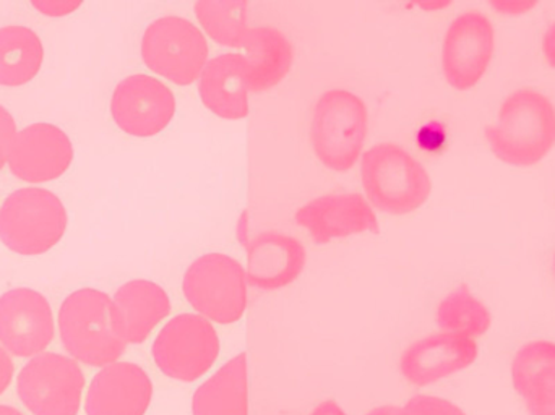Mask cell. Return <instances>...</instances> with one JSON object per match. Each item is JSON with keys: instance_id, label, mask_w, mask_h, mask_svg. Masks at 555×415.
<instances>
[{"instance_id": "1", "label": "cell", "mask_w": 555, "mask_h": 415, "mask_svg": "<svg viewBox=\"0 0 555 415\" xmlns=\"http://www.w3.org/2000/svg\"><path fill=\"white\" fill-rule=\"evenodd\" d=\"M111 310L109 294L98 287L68 290L55 312L57 338L65 354L88 368L120 361L127 345L114 329Z\"/></svg>"}, {"instance_id": "2", "label": "cell", "mask_w": 555, "mask_h": 415, "mask_svg": "<svg viewBox=\"0 0 555 415\" xmlns=\"http://www.w3.org/2000/svg\"><path fill=\"white\" fill-rule=\"evenodd\" d=\"M486 140L492 153L507 165H538L555 146L553 101L534 88L514 91L501 104L498 122L486 127Z\"/></svg>"}, {"instance_id": "3", "label": "cell", "mask_w": 555, "mask_h": 415, "mask_svg": "<svg viewBox=\"0 0 555 415\" xmlns=\"http://www.w3.org/2000/svg\"><path fill=\"white\" fill-rule=\"evenodd\" d=\"M67 229V208L49 189H16L0 205V245L18 257L49 254L64 241Z\"/></svg>"}, {"instance_id": "4", "label": "cell", "mask_w": 555, "mask_h": 415, "mask_svg": "<svg viewBox=\"0 0 555 415\" xmlns=\"http://www.w3.org/2000/svg\"><path fill=\"white\" fill-rule=\"evenodd\" d=\"M361 181L369 202L393 216L417 211L433 192L426 168L391 142L378 143L361 156Z\"/></svg>"}, {"instance_id": "5", "label": "cell", "mask_w": 555, "mask_h": 415, "mask_svg": "<svg viewBox=\"0 0 555 415\" xmlns=\"http://www.w3.org/2000/svg\"><path fill=\"white\" fill-rule=\"evenodd\" d=\"M367 130L369 111L364 101L351 91L332 88L313 106L310 145L326 169L348 172L362 156Z\"/></svg>"}, {"instance_id": "6", "label": "cell", "mask_w": 555, "mask_h": 415, "mask_svg": "<svg viewBox=\"0 0 555 415\" xmlns=\"http://www.w3.org/2000/svg\"><path fill=\"white\" fill-rule=\"evenodd\" d=\"M88 378L83 365L65 352L46 351L16 371V401L28 415H80Z\"/></svg>"}, {"instance_id": "7", "label": "cell", "mask_w": 555, "mask_h": 415, "mask_svg": "<svg viewBox=\"0 0 555 415\" xmlns=\"http://www.w3.org/2000/svg\"><path fill=\"white\" fill-rule=\"evenodd\" d=\"M182 290L189 306L217 325H234L243 320L249 303L246 268L224 254L195 258L185 271Z\"/></svg>"}, {"instance_id": "8", "label": "cell", "mask_w": 555, "mask_h": 415, "mask_svg": "<svg viewBox=\"0 0 555 415\" xmlns=\"http://www.w3.org/2000/svg\"><path fill=\"white\" fill-rule=\"evenodd\" d=\"M140 54L153 74L179 87H189L202 77L210 48L205 33L191 20L166 15L146 26Z\"/></svg>"}, {"instance_id": "9", "label": "cell", "mask_w": 555, "mask_h": 415, "mask_svg": "<svg viewBox=\"0 0 555 415\" xmlns=\"http://www.w3.org/2000/svg\"><path fill=\"white\" fill-rule=\"evenodd\" d=\"M158 371L171 380L192 384L210 374L220 358V338L214 323L198 313L169 320L152 345Z\"/></svg>"}, {"instance_id": "10", "label": "cell", "mask_w": 555, "mask_h": 415, "mask_svg": "<svg viewBox=\"0 0 555 415\" xmlns=\"http://www.w3.org/2000/svg\"><path fill=\"white\" fill-rule=\"evenodd\" d=\"M57 338V320L44 294L35 287L0 290V346L18 361L49 351Z\"/></svg>"}, {"instance_id": "11", "label": "cell", "mask_w": 555, "mask_h": 415, "mask_svg": "<svg viewBox=\"0 0 555 415\" xmlns=\"http://www.w3.org/2000/svg\"><path fill=\"white\" fill-rule=\"evenodd\" d=\"M178 103L171 88L146 74L122 78L111 94L114 126L137 139H152L171 126Z\"/></svg>"}, {"instance_id": "12", "label": "cell", "mask_w": 555, "mask_h": 415, "mask_svg": "<svg viewBox=\"0 0 555 415\" xmlns=\"http://www.w3.org/2000/svg\"><path fill=\"white\" fill-rule=\"evenodd\" d=\"M495 29L478 10L460 13L447 29L442 44V74L459 91L475 88L494 59Z\"/></svg>"}, {"instance_id": "13", "label": "cell", "mask_w": 555, "mask_h": 415, "mask_svg": "<svg viewBox=\"0 0 555 415\" xmlns=\"http://www.w3.org/2000/svg\"><path fill=\"white\" fill-rule=\"evenodd\" d=\"M70 137L54 124H29L18 130L10 150V174L33 187L59 181L74 165Z\"/></svg>"}, {"instance_id": "14", "label": "cell", "mask_w": 555, "mask_h": 415, "mask_svg": "<svg viewBox=\"0 0 555 415\" xmlns=\"http://www.w3.org/2000/svg\"><path fill=\"white\" fill-rule=\"evenodd\" d=\"M153 381L135 362L117 361L96 368L85 391V415H146Z\"/></svg>"}, {"instance_id": "15", "label": "cell", "mask_w": 555, "mask_h": 415, "mask_svg": "<svg viewBox=\"0 0 555 415\" xmlns=\"http://www.w3.org/2000/svg\"><path fill=\"white\" fill-rule=\"evenodd\" d=\"M478 342L460 333H437L413 342L400 359L404 380L427 387L472 367L478 359Z\"/></svg>"}, {"instance_id": "16", "label": "cell", "mask_w": 555, "mask_h": 415, "mask_svg": "<svg viewBox=\"0 0 555 415\" xmlns=\"http://www.w3.org/2000/svg\"><path fill=\"white\" fill-rule=\"evenodd\" d=\"M294 219L319 245L364 232H378L374 208L367 198L354 192L315 198L297 209Z\"/></svg>"}, {"instance_id": "17", "label": "cell", "mask_w": 555, "mask_h": 415, "mask_svg": "<svg viewBox=\"0 0 555 415\" xmlns=\"http://www.w3.org/2000/svg\"><path fill=\"white\" fill-rule=\"evenodd\" d=\"M111 300L114 329L127 346L149 341L153 332L171 313V300L166 290L149 280L127 281L117 287Z\"/></svg>"}, {"instance_id": "18", "label": "cell", "mask_w": 555, "mask_h": 415, "mask_svg": "<svg viewBox=\"0 0 555 415\" xmlns=\"http://www.w3.org/2000/svg\"><path fill=\"white\" fill-rule=\"evenodd\" d=\"M249 284L273 293L291 286L307 263L306 247L286 232L266 231L246 242Z\"/></svg>"}, {"instance_id": "19", "label": "cell", "mask_w": 555, "mask_h": 415, "mask_svg": "<svg viewBox=\"0 0 555 415\" xmlns=\"http://www.w3.org/2000/svg\"><path fill=\"white\" fill-rule=\"evenodd\" d=\"M249 78L243 54L228 52L208 61L202 72L198 94L202 103L223 120H243L249 116Z\"/></svg>"}, {"instance_id": "20", "label": "cell", "mask_w": 555, "mask_h": 415, "mask_svg": "<svg viewBox=\"0 0 555 415\" xmlns=\"http://www.w3.org/2000/svg\"><path fill=\"white\" fill-rule=\"evenodd\" d=\"M512 380L530 415H555V342L537 339L518 349Z\"/></svg>"}, {"instance_id": "21", "label": "cell", "mask_w": 555, "mask_h": 415, "mask_svg": "<svg viewBox=\"0 0 555 415\" xmlns=\"http://www.w3.org/2000/svg\"><path fill=\"white\" fill-rule=\"evenodd\" d=\"M241 49H244L250 93H266L289 75L294 49L280 29L254 26L247 31Z\"/></svg>"}, {"instance_id": "22", "label": "cell", "mask_w": 555, "mask_h": 415, "mask_svg": "<svg viewBox=\"0 0 555 415\" xmlns=\"http://www.w3.org/2000/svg\"><path fill=\"white\" fill-rule=\"evenodd\" d=\"M192 415H249V365L244 352L195 390Z\"/></svg>"}, {"instance_id": "23", "label": "cell", "mask_w": 555, "mask_h": 415, "mask_svg": "<svg viewBox=\"0 0 555 415\" xmlns=\"http://www.w3.org/2000/svg\"><path fill=\"white\" fill-rule=\"evenodd\" d=\"M46 49L41 36L25 23H0V88L26 87L41 74Z\"/></svg>"}, {"instance_id": "24", "label": "cell", "mask_w": 555, "mask_h": 415, "mask_svg": "<svg viewBox=\"0 0 555 415\" xmlns=\"http://www.w3.org/2000/svg\"><path fill=\"white\" fill-rule=\"evenodd\" d=\"M249 9L247 2H215L201 0L194 12L208 38L224 48L241 49L249 31Z\"/></svg>"}, {"instance_id": "25", "label": "cell", "mask_w": 555, "mask_h": 415, "mask_svg": "<svg viewBox=\"0 0 555 415\" xmlns=\"http://www.w3.org/2000/svg\"><path fill=\"white\" fill-rule=\"evenodd\" d=\"M436 320L442 332L472 338L486 335L492 326L491 312L478 297L473 296L468 286H460L440 300Z\"/></svg>"}, {"instance_id": "26", "label": "cell", "mask_w": 555, "mask_h": 415, "mask_svg": "<svg viewBox=\"0 0 555 415\" xmlns=\"http://www.w3.org/2000/svg\"><path fill=\"white\" fill-rule=\"evenodd\" d=\"M395 415H466V413L452 401L420 394L406 401L403 407H398Z\"/></svg>"}, {"instance_id": "27", "label": "cell", "mask_w": 555, "mask_h": 415, "mask_svg": "<svg viewBox=\"0 0 555 415\" xmlns=\"http://www.w3.org/2000/svg\"><path fill=\"white\" fill-rule=\"evenodd\" d=\"M16 133L18 129H16L15 117L0 104V172L9 165L10 150Z\"/></svg>"}, {"instance_id": "28", "label": "cell", "mask_w": 555, "mask_h": 415, "mask_svg": "<svg viewBox=\"0 0 555 415\" xmlns=\"http://www.w3.org/2000/svg\"><path fill=\"white\" fill-rule=\"evenodd\" d=\"M28 5L39 15L48 18H64L77 13L83 3L70 2V0H31Z\"/></svg>"}, {"instance_id": "29", "label": "cell", "mask_w": 555, "mask_h": 415, "mask_svg": "<svg viewBox=\"0 0 555 415\" xmlns=\"http://www.w3.org/2000/svg\"><path fill=\"white\" fill-rule=\"evenodd\" d=\"M16 371L15 359L0 346V400L12 390Z\"/></svg>"}, {"instance_id": "30", "label": "cell", "mask_w": 555, "mask_h": 415, "mask_svg": "<svg viewBox=\"0 0 555 415\" xmlns=\"http://www.w3.org/2000/svg\"><path fill=\"white\" fill-rule=\"evenodd\" d=\"M492 10L502 15L518 16L531 12L537 7L534 2H525V0H494L489 3Z\"/></svg>"}, {"instance_id": "31", "label": "cell", "mask_w": 555, "mask_h": 415, "mask_svg": "<svg viewBox=\"0 0 555 415\" xmlns=\"http://www.w3.org/2000/svg\"><path fill=\"white\" fill-rule=\"evenodd\" d=\"M541 49H543V55L547 64L555 70V22L544 33Z\"/></svg>"}, {"instance_id": "32", "label": "cell", "mask_w": 555, "mask_h": 415, "mask_svg": "<svg viewBox=\"0 0 555 415\" xmlns=\"http://www.w3.org/2000/svg\"><path fill=\"white\" fill-rule=\"evenodd\" d=\"M309 415H348L345 411L339 407V404L336 401H322V403L317 404L312 411H310Z\"/></svg>"}, {"instance_id": "33", "label": "cell", "mask_w": 555, "mask_h": 415, "mask_svg": "<svg viewBox=\"0 0 555 415\" xmlns=\"http://www.w3.org/2000/svg\"><path fill=\"white\" fill-rule=\"evenodd\" d=\"M0 415H28L18 404L2 403L0 401Z\"/></svg>"}, {"instance_id": "34", "label": "cell", "mask_w": 555, "mask_h": 415, "mask_svg": "<svg viewBox=\"0 0 555 415\" xmlns=\"http://www.w3.org/2000/svg\"><path fill=\"white\" fill-rule=\"evenodd\" d=\"M397 406H380L375 407V410L369 411L365 415H395L397 414Z\"/></svg>"}, {"instance_id": "35", "label": "cell", "mask_w": 555, "mask_h": 415, "mask_svg": "<svg viewBox=\"0 0 555 415\" xmlns=\"http://www.w3.org/2000/svg\"><path fill=\"white\" fill-rule=\"evenodd\" d=\"M450 3L449 2H437V3H421V9H426V10H439V9H443V7H449Z\"/></svg>"}, {"instance_id": "36", "label": "cell", "mask_w": 555, "mask_h": 415, "mask_svg": "<svg viewBox=\"0 0 555 415\" xmlns=\"http://www.w3.org/2000/svg\"><path fill=\"white\" fill-rule=\"evenodd\" d=\"M553 270H554V277H555V254H554V261H553Z\"/></svg>"}]
</instances>
